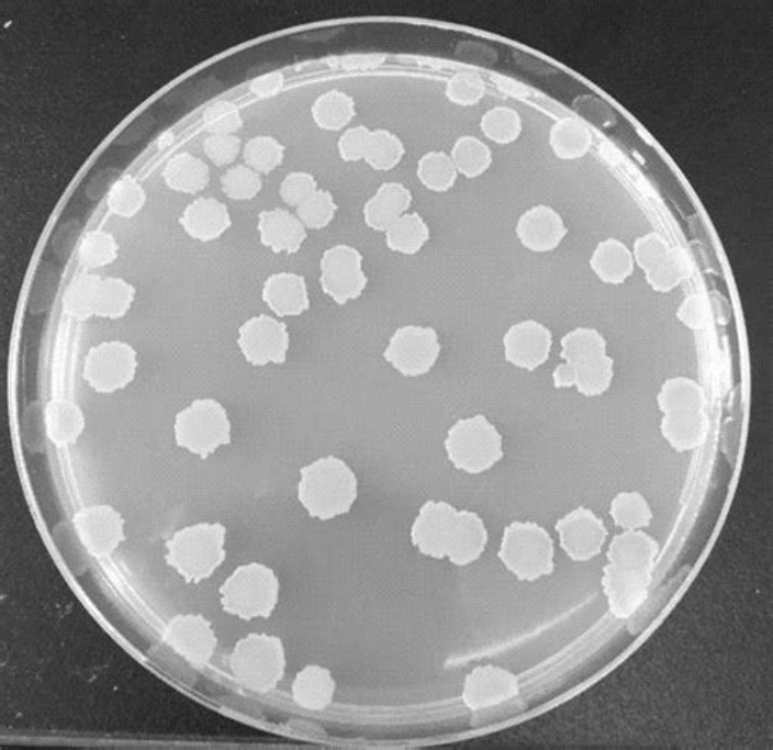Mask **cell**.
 Returning a JSON list of instances; mask_svg holds the SVG:
<instances>
[{"instance_id": "obj_1", "label": "cell", "mask_w": 773, "mask_h": 750, "mask_svg": "<svg viewBox=\"0 0 773 750\" xmlns=\"http://www.w3.org/2000/svg\"><path fill=\"white\" fill-rule=\"evenodd\" d=\"M298 500L314 519L345 516L358 500V479L345 460L322 457L301 470Z\"/></svg>"}, {"instance_id": "obj_2", "label": "cell", "mask_w": 773, "mask_h": 750, "mask_svg": "<svg viewBox=\"0 0 773 750\" xmlns=\"http://www.w3.org/2000/svg\"><path fill=\"white\" fill-rule=\"evenodd\" d=\"M227 529L220 523H200L178 530L167 541L166 563L187 584H200L213 577L225 561Z\"/></svg>"}, {"instance_id": "obj_3", "label": "cell", "mask_w": 773, "mask_h": 750, "mask_svg": "<svg viewBox=\"0 0 773 750\" xmlns=\"http://www.w3.org/2000/svg\"><path fill=\"white\" fill-rule=\"evenodd\" d=\"M220 595L222 608L234 617L270 618L279 601V580L265 564H244L224 581Z\"/></svg>"}, {"instance_id": "obj_4", "label": "cell", "mask_w": 773, "mask_h": 750, "mask_svg": "<svg viewBox=\"0 0 773 750\" xmlns=\"http://www.w3.org/2000/svg\"><path fill=\"white\" fill-rule=\"evenodd\" d=\"M501 563L519 581L534 583L554 571L552 537L536 523H511L501 538Z\"/></svg>"}, {"instance_id": "obj_5", "label": "cell", "mask_w": 773, "mask_h": 750, "mask_svg": "<svg viewBox=\"0 0 773 750\" xmlns=\"http://www.w3.org/2000/svg\"><path fill=\"white\" fill-rule=\"evenodd\" d=\"M447 459L457 470L479 475L504 457L503 436L483 415L459 419L444 440Z\"/></svg>"}, {"instance_id": "obj_6", "label": "cell", "mask_w": 773, "mask_h": 750, "mask_svg": "<svg viewBox=\"0 0 773 750\" xmlns=\"http://www.w3.org/2000/svg\"><path fill=\"white\" fill-rule=\"evenodd\" d=\"M228 669L238 684L250 691L267 694L277 689L284 678V645L271 635H248L235 645L228 658Z\"/></svg>"}, {"instance_id": "obj_7", "label": "cell", "mask_w": 773, "mask_h": 750, "mask_svg": "<svg viewBox=\"0 0 773 750\" xmlns=\"http://www.w3.org/2000/svg\"><path fill=\"white\" fill-rule=\"evenodd\" d=\"M175 443L200 459L213 456L232 440V425L227 412L217 400H194L175 418Z\"/></svg>"}, {"instance_id": "obj_8", "label": "cell", "mask_w": 773, "mask_h": 750, "mask_svg": "<svg viewBox=\"0 0 773 750\" xmlns=\"http://www.w3.org/2000/svg\"><path fill=\"white\" fill-rule=\"evenodd\" d=\"M441 355L438 332L432 326L405 325L395 329L384 351L385 361L403 377L428 374Z\"/></svg>"}, {"instance_id": "obj_9", "label": "cell", "mask_w": 773, "mask_h": 750, "mask_svg": "<svg viewBox=\"0 0 773 750\" xmlns=\"http://www.w3.org/2000/svg\"><path fill=\"white\" fill-rule=\"evenodd\" d=\"M137 352L124 342H105L93 346L83 362V380L99 393L126 389L137 372Z\"/></svg>"}, {"instance_id": "obj_10", "label": "cell", "mask_w": 773, "mask_h": 750, "mask_svg": "<svg viewBox=\"0 0 773 750\" xmlns=\"http://www.w3.org/2000/svg\"><path fill=\"white\" fill-rule=\"evenodd\" d=\"M362 255L349 245H335L321 260L322 291L338 305L361 298L368 286Z\"/></svg>"}, {"instance_id": "obj_11", "label": "cell", "mask_w": 773, "mask_h": 750, "mask_svg": "<svg viewBox=\"0 0 773 750\" xmlns=\"http://www.w3.org/2000/svg\"><path fill=\"white\" fill-rule=\"evenodd\" d=\"M237 345L248 365L264 368L284 365L291 338L284 323L270 315H258L240 326Z\"/></svg>"}, {"instance_id": "obj_12", "label": "cell", "mask_w": 773, "mask_h": 750, "mask_svg": "<svg viewBox=\"0 0 773 750\" xmlns=\"http://www.w3.org/2000/svg\"><path fill=\"white\" fill-rule=\"evenodd\" d=\"M560 547L570 560L583 563L593 560L603 551L607 529L603 519L587 507L580 506L554 524Z\"/></svg>"}, {"instance_id": "obj_13", "label": "cell", "mask_w": 773, "mask_h": 750, "mask_svg": "<svg viewBox=\"0 0 773 750\" xmlns=\"http://www.w3.org/2000/svg\"><path fill=\"white\" fill-rule=\"evenodd\" d=\"M74 529L92 557H110L124 538V519L109 504L83 507L72 520Z\"/></svg>"}, {"instance_id": "obj_14", "label": "cell", "mask_w": 773, "mask_h": 750, "mask_svg": "<svg viewBox=\"0 0 773 750\" xmlns=\"http://www.w3.org/2000/svg\"><path fill=\"white\" fill-rule=\"evenodd\" d=\"M459 511L444 501H426L412 526V544L426 557L447 558Z\"/></svg>"}, {"instance_id": "obj_15", "label": "cell", "mask_w": 773, "mask_h": 750, "mask_svg": "<svg viewBox=\"0 0 773 750\" xmlns=\"http://www.w3.org/2000/svg\"><path fill=\"white\" fill-rule=\"evenodd\" d=\"M164 640L190 664H208L217 648L213 625L201 615H178L171 618Z\"/></svg>"}, {"instance_id": "obj_16", "label": "cell", "mask_w": 773, "mask_h": 750, "mask_svg": "<svg viewBox=\"0 0 773 750\" xmlns=\"http://www.w3.org/2000/svg\"><path fill=\"white\" fill-rule=\"evenodd\" d=\"M552 345V332L544 323L519 322L504 335V358L516 368L536 371L549 361Z\"/></svg>"}, {"instance_id": "obj_17", "label": "cell", "mask_w": 773, "mask_h": 750, "mask_svg": "<svg viewBox=\"0 0 773 750\" xmlns=\"http://www.w3.org/2000/svg\"><path fill=\"white\" fill-rule=\"evenodd\" d=\"M519 695V679L497 665H480L463 682V705L473 712L492 708Z\"/></svg>"}, {"instance_id": "obj_18", "label": "cell", "mask_w": 773, "mask_h": 750, "mask_svg": "<svg viewBox=\"0 0 773 750\" xmlns=\"http://www.w3.org/2000/svg\"><path fill=\"white\" fill-rule=\"evenodd\" d=\"M651 577L653 573L608 563L603 573V590L607 597L608 611L617 618L631 617L647 601Z\"/></svg>"}, {"instance_id": "obj_19", "label": "cell", "mask_w": 773, "mask_h": 750, "mask_svg": "<svg viewBox=\"0 0 773 750\" xmlns=\"http://www.w3.org/2000/svg\"><path fill=\"white\" fill-rule=\"evenodd\" d=\"M567 234L563 217L547 204L530 208L516 225V235L523 247L536 254H547L560 247Z\"/></svg>"}, {"instance_id": "obj_20", "label": "cell", "mask_w": 773, "mask_h": 750, "mask_svg": "<svg viewBox=\"0 0 773 750\" xmlns=\"http://www.w3.org/2000/svg\"><path fill=\"white\" fill-rule=\"evenodd\" d=\"M265 304L278 317H299L311 309L307 284L304 276L295 272H275L265 281Z\"/></svg>"}, {"instance_id": "obj_21", "label": "cell", "mask_w": 773, "mask_h": 750, "mask_svg": "<svg viewBox=\"0 0 773 750\" xmlns=\"http://www.w3.org/2000/svg\"><path fill=\"white\" fill-rule=\"evenodd\" d=\"M183 231L198 242H214L232 227L227 206L214 198H200L184 208L178 219Z\"/></svg>"}, {"instance_id": "obj_22", "label": "cell", "mask_w": 773, "mask_h": 750, "mask_svg": "<svg viewBox=\"0 0 773 750\" xmlns=\"http://www.w3.org/2000/svg\"><path fill=\"white\" fill-rule=\"evenodd\" d=\"M258 232L261 244L275 254H298L307 240V228L285 210L264 211L258 215Z\"/></svg>"}, {"instance_id": "obj_23", "label": "cell", "mask_w": 773, "mask_h": 750, "mask_svg": "<svg viewBox=\"0 0 773 750\" xmlns=\"http://www.w3.org/2000/svg\"><path fill=\"white\" fill-rule=\"evenodd\" d=\"M489 544L485 523L472 511L457 513L456 527L450 538L447 558L456 567H467L479 560Z\"/></svg>"}, {"instance_id": "obj_24", "label": "cell", "mask_w": 773, "mask_h": 750, "mask_svg": "<svg viewBox=\"0 0 773 750\" xmlns=\"http://www.w3.org/2000/svg\"><path fill=\"white\" fill-rule=\"evenodd\" d=\"M660 545L653 537L641 530H625L612 538L608 545V563L630 570L653 573Z\"/></svg>"}, {"instance_id": "obj_25", "label": "cell", "mask_w": 773, "mask_h": 750, "mask_svg": "<svg viewBox=\"0 0 773 750\" xmlns=\"http://www.w3.org/2000/svg\"><path fill=\"white\" fill-rule=\"evenodd\" d=\"M413 197L402 183H384L374 197L365 204L362 215L366 225L372 231L385 232L412 206Z\"/></svg>"}, {"instance_id": "obj_26", "label": "cell", "mask_w": 773, "mask_h": 750, "mask_svg": "<svg viewBox=\"0 0 773 750\" xmlns=\"http://www.w3.org/2000/svg\"><path fill=\"white\" fill-rule=\"evenodd\" d=\"M336 692V682L332 672L322 665L312 664L302 669L292 682V697L301 708L318 709L327 708L333 702Z\"/></svg>"}, {"instance_id": "obj_27", "label": "cell", "mask_w": 773, "mask_h": 750, "mask_svg": "<svg viewBox=\"0 0 773 750\" xmlns=\"http://www.w3.org/2000/svg\"><path fill=\"white\" fill-rule=\"evenodd\" d=\"M708 426L705 412L671 413L661 419V434L675 452H688L704 446Z\"/></svg>"}, {"instance_id": "obj_28", "label": "cell", "mask_w": 773, "mask_h": 750, "mask_svg": "<svg viewBox=\"0 0 773 750\" xmlns=\"http://www.w3.org/2000/svg\"><path fill=\"white\" fill-rule=\"evenodd\" d=\"M591 269L606 284H624L635 271V260L624 242L607 238L591 255Z\"/></svg>"}, {"instance_id": "obj_29", "label": "cell", "mask_w": 773, "mask_h": 750, "mask_svg": "<svg viewBox=\"0 0 773 750\" xmlns=\"http://www.w3.org/2000/svg\"><path fill=\"white\" fill-rule=\"evenodd\" d=\"M163 177L170 190L177 193L197 194L206 190L211 171L203 160L184 153L167 161Z\"/></svg>"}, {"instance_id": "obj_30", "label": "cell", "mask_w": 773, "mask_h": 750, "mask_svg": "<svg viewBox=\"0 0 773 750\" xmlns=\"http://www.w3.org/2000/svg\"><path fill=\"white\" fill-rule=\"evenodd\" d=\"M658 408L663 415L671 413L705 412L707 396L701 383L688 377H672L665 380L658 393Z\"/></svg>"}, {"instance_id": "obj_31", "label": "cell", "mask_w": 773, "mask_h": 750, "mask_svg": "<svg viewBox=\"0 0 773 750\" xmlns=\"http://www.w3.org/2000/svg\"><path fill=\"white\" fill-rule=\"evenodd\" d=\"M46 436L57 444L76 443L86 429V416L77 403L69 400H53L45 408Z\"/></svg>"}, {"instance_id": "obj_32", "label": "cell", "mask_w": 773, "mask_h": 750, "mask_svg": "<svg viewBox=\"0 0 773 750\" xmlns=\"http://www.w3.org/2000/svg\"><path fill=\"white\" fill-rule=\"evenodd\" d=\"M590 130L574 117H561L550 130V147L561 160H576L586 156L591 149Z\"/></svg>"}, {"instance_id": "obj_33", "label": "cell", "mask_w": 773, "mask_h": 750, "mask_svg": "<svg viewBox=\"0 0 773 750\" xmlns=\"http://www.w3.org/2000/svg\"><path fill=\"white\" fill-rule=\"evenodd\" d=\"M432 237L429 225L418 213L405 214L385 231L386 247L396 254L416 255Z\"/></svg>"}, {"instance_id": "obj_34", "label": "cell", "mask_w": 773, "mask_h": 750, "mask_svg": "<svg viewBox=\"0 0 773 750\" xmlns=\"http://www.w3.org/2000/svg\"><path fill=\"white\" fill-rule=\"evenodd\" d=\"M311 113L321 130L341 131L355 120L356 103L348 93L331 90L315 100Z\"/></svg>"}, {"instance_id": "obj_35", "label": "cell", "mask_w": 773, "mask_h": 750, "mask_svg": "<svg viewBox=\"0 0 773 750\" xmlns=\"http://www.w3.org/2000/svg\"><path fill=\"white\" fill-rule=\"evenodd\" d=\"M103 278L93 272H86L74 279L64 294V311L74 321L86 322L93 317L99 301L100 282Z\"/></svg>"}, {"instance_id": "obj_36", "label": "cell", "mask_w": 773, "mask_h": 750, "mask_svg": "<svg viewBox=\"0 0 773 750\" xmlns=\"http://www.w3.org/2000/svg\"><path fill=\"white\" fill-rule=\"evenodd\" d=\"M610 517L624 530H643L653 523V511L638 491L618 493L610 503Z\"/></svg>"}, {"instance_id": "obj_37", "label": "cell", "mask_w": 773, "mask_h": 750, "mask_svg": "<svg viewBox=\"0 0 773 750\" xmlns=\"http://www.w3.org/2000/svg\"><path fill=\"white\" fill-rule=\"evenodd\" d=\"M450 159L456 165L457 171L469 180L482 177L493 164L490 147L473 136L459 137L453 144Z\"/></svg>"}, {"instance_id": "obj_38", "label": "cell", "mask_w": 773, "mask_h": 750, "mask_svg": "<svg viewBox=\"0 0 773 750\" xmlns=\"http://www.w3.org/2000/svg\"><path fill=\"white\" fill-rule=\"evenodd\" d=\"M606 355V338L597 329L576 328L561 338V359L571 365H581Z\"/></svg>"}, {"instance_id": "obj_39", "label": "cell", "mask_w": 773, "mask_h": 750, "mask_svg": "<svg viewBox=\"0 0 773 750\" xmlns=\"http://www.w3.org/2000/svg\"><path fill=\"white\" fill-rule=\"evenodd\" d=\"M134 298H136V288L124 279H102L96 315L111 321L124 317L130 312Z\"/></svg>"}, {"instance_id": "obj_40", "label": "cell", "mask_w": 773, "mask_h": 750, "mask_svg": "<svg viewBox=\"0 0 773 750\" xmlns=\"http://www.w3.org/2000/svg\"><path fill=\"white\" fill-rule=\"evenodd\" d=\"M416 175H418L419 183L426 190L446 193L456 184L459 171H457L449 154L433 150L419 159Z\"/></svg>"}, {"instance_id": "obj_41", "label": "cell", "mask_w": 773, "mask_h": 750, "mask_svg": "<svg viewBox=\"0 0 773 750\" xmlns=\"http://www.w3.org/2000/svg\"><path fill=\"white\" fill-rule=\"evenodd\" d=\"M691 271L692 265L687 254L677 250V248L675 250L671 248L657 267L645 272V279H647L648 284L654 291L671 292L672 289L677 288L682 281H685L691 276Z\"/></svg>"}, {"instance_id": "obj_42", "label": "cell", "mask_w": 773, "mask_h": 750, "mask_svg": "<svg viewBox=\"0 0 773 750\" xmlns=\"http://www.w3.org/2000/svg\"><path fill=\"white\" fill-rule=\"evenodd\" d=\"M576 366V389L584 396L604 395L614 380V359L610 356L591 359Z\"/></svg>"}, {"instance_id": "obj_43", "label": "cell", "mask_w": 773, "mask_h": 750, "mask_svg": "<svg viewBox=\"0 0 773 750\" xmlns=\"http://www.w3.org/2000/svg\"><path fill=\"white\" fill-rule=\"evenodd\" d=\"M482 133L496 144H513L523 133V120L513 108L496 107L486 111L480 121Z\"/></svg>"}, {"instance_id": "obj_44", "label": "cell", "mask_w": 773, "mask_h": 750, "mask_svg": "<svg viewBox=\"0 0 773 750\" xmlns=\"http://www.w3.org/2000/svg\"><path fill=\"white\" fill-rule=\"evenodd\" d=\"M405 156V146L395 134L385 130H376L369 139L365 160L369 167L378 171L393 170Z\"/></svg>"}, {"instance_id": "obj_45", "label": "cell", "mask_w": 773, "mask_h": 750, "mask_svg": "<svg viewBox=\"0 0 773 750\" xmlns=\"http://www.w3.org/2000/svg\"><path fill=\"white\" fill-rule=\"evenodd\" d=\"M146 191L134 177H124L109 190V208L117 217L131 219L146 206Z\"/></svg>"}, {"instance_id": "obj_46", "label": "cell", "mask_w": 773, "mask_h": 750, "mask_svg": "<svg viewBox=\"0 0 773 750\" xmlns=\"http://www.w3.org/2000/svg\"><path fill=\"white\" fill-rule=\"evenodd\" d=\"M116 238L109 232H89L79 248V261L83 268L100 269L114 264L117 258Z\"/></svg>"}, {"instance_id": "obj_47", "label": "cell", "mask_w": 773, "mask_h": 750, "mask_svg": "<svg viewBox=\"0 0 773 750\" xmlns=\"http://www.w3.org/2000/svg\"><path fill=\"white\" fill-rule=\"evenodd\" d=\"M284 146L271 136H258L248 141L244 147V160L247 167L260 175H270L284 160Z\"/></svg>"}, {"instance_id": "obj_48", "label": "cell", "mask_w": 773, "mask_h": 750, "mask_svg": "<svg viewBox=\"0 0 773 750\" xmlns=\"http://www.w3.org/2000/svg\"><path fill=\"white\" fill-rule=\"evenodd\" d=\"M222 191L234 201H250L260 194L264 188L261 175L247 165L228 168L221 178Z\"/></svg>"}, {"instance_id": "obj_49", "label": "cell", "mask_w": 773, "mask_h": 750, "mask_svg": "<svg viewBox=\"0 0 773 750\" xmlns=\"http://www.w3.org/2000/svg\"><path fill=\"white\" fill-rule=\"evenodd\" d=\"M299 221L304 224L309 231H321V228L331 225L336 214L335 198L331 191L318 190L311 200L298 208Z\"/></svg>"}, {"instance_id": "obj_50", "label": "cell", "mask_w": 773, "mask_h": 750, "mask_svg": "<svg viewBox=\"0 0 773 750\" xmlns=\"http://www.w3.org/2000/svg\"><path fill=\"white\" fill-rule=\"evenodd\" d=\"M485 82L473 72H459L450 77L446 86V97L453 105L473 107L485 96Z\"/></svg>"}, {"instance_id": "obj_51", "label": "cell", "mask_w": 773, "mask_h": 750, "mask_svg": "<svg viewBox=\"0 0 773 750\" xmlns=\"http://www.w3.org/2000/svg\"><path fill=\"white\" fill-rule=\"evenodd\" d=\"M317 191L318 184L314 175L305 173V171H292L282 180L281 187H279V197H281L282 203L298 210Z\"/></svg>"}, {"instance_id": "obj_52", "label": "cell", "mask_w": 773, "mask_h": 750, "mask_svg": "<svg viewBox=\"0 0 773 750\" xmlns=\"http://www.w3.org/2000/svg\"><path fill=\"white\" fill-rule=\"evenodd\" d=\"M669 250H671V245L668 244L663 235L658 232H648L647 235H641L635 240L631 255H634L635 264L647 272L657 267L669 254Z\"/></svg>"}, {"instance_id": "obj_53", "label": "cell", "mask_w": 773, "mask_h": 750, "mask_svg": "<svg viewBox=\"0 0 773 750\" xmlns=\"http://www.w3.org/2000/svg\"><path fill=\"white\" fill-rule=\"evenodd\" d=\"M244 126L240 110L232 103H216L204 113V127L211 134H224V136H235Z\"/></svg>"}, {"instance_id": "obj_54", "label": "cell", "mask_w": 773, "mask_h": 750, "mask_svg": "<svg viewBox=\"0 0 773 750\" xmlns=\"http://www.w3.org/2000/svg\"><path fill=\"white\" fill-rule=\"evenodd\" d=\"M204 154L208 159L217 167H227L234 164L242 153V141L237 136H224V134H211L203 144Z\"/></svg>"}, {"instance_id": "obj_55", "label": "cell", "mask_w": 773, "mask_h": 750, "mask_svg": "<svg viewBox=\"0 0 773 750\" xmlns=\"http://www.w3.org/2000/svg\"><path fill=\"white\" fill-rule=\"evenodd\" d=\"M371 130L366 126L349 127L338 141V153L345 161L365 160L368 153Z\"/></svg>"}, {"instance_id": "obj_56", "label": "cell", "mask_w": 773, "mask_h": 750, "mask_svg": "<svg viewBox=\"0 0 773 750\" xmlns=\"http://www.w3.org/2000/svg\"><path fill=\"white\" fill-rule=\"evenodd\" d=\"M677 318L691 329H702L710 318V304L702 295H691L677 309Z\"/></svg>"}, {"instance_id": "obj_57", "label": "cell", "mask_w": 773, "mask_h": 750, "mask_svg": "<svg viewBox=\"0 0 773 750\" xmlns=\"http://www.w3.org/2000/svg\"><path fill=\"white\" fill-rule=\"evenodd\" d=\"M57 281H59V275H57V269H43L42 275L36 278L35 286H33V312L45 311L46 305H48V302L52 301L53 295H55Z\"/></svg>"}, {"instance_id": "obj_58", "label": "cell", "mask_w": 773, "mask_h": 750, "mask_svg": "<svg viewBox=\"0 0 773 750\" xmlns=\"http://www.w3.org/2000/svg\"><path fill=\"white\" fill-rule=\"evenodd\" d=\"M282 89H284V76L281 72L264 74L250 83V92L258 99H271Z\"/></svg>"}, {"instance_id": "obj_59", "label": "cell", "mask_w": 773, "mask_h": 750, "mask_svg": "<svg viewBox=\"0 0 773 750\" xmlns=\"http://www.w3.org/2000/svg\"><path fill=\"white\" fill-rule=\"evenodd\" d=\"M553 385L557 389H571L576 385V366L564 361L557 366L553 371Z\"/></svg>"}]
</instances>
